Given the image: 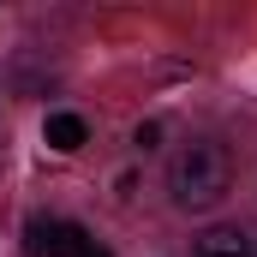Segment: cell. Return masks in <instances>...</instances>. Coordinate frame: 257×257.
I'll return each instance as SVG.
<instances>
[{
	"label": "cell",
	"instance_id": "obj_1",
	"mask_svg": "<svg viewBox=\"0 0 257 257\" xmlns=\"http://www.w3.org/2000/svg\"><path fill=\"white\" fill-rule=\"evenodd\" d=\"M168 192H174L180 209H215L233 192V156L221 144H209V138L180 144L174 162H168Z\"/></svg>",
	"mask_w": 257,
	"mask_h": 257
},
{
	"label": "cell",
	"instance_id": "obj_2",
	"mask_svg": "<svg viewBox=\"0 0 257 257\" xmlns=\"http://www.w3.org/2000/svg\"><path fill=\"white\" fill-rule=\"evenodd\" d=\"M30 251L36 257H84L90 251V233L78 221H36L30 227Z\"/></svg>",
	"mask_w": 257,
	"mask_h": 257
},
{
	"label": "cell",
	"instance_id": "obj_3",
	"mask_svg": "<svg viewBox=\"0 0 257 257\" xmlns=\"http://www.w3.org/2000/svg\"><path fill=\"white\" fill-rule=\"evenodd\" d=\"M192 257H251V233L245 227H209Z\"/></svg>",
	"mask_w": 257,
	"mask_h": 257
},
{
	"label": "cell",
	"instance_id": "obj_4",
	"mask_svg": "<svg viewBox=\"0 0 257 257\" xmlns=\"http://www.w3.org/2000/svg\"><path fill=\"white\" fill-rule=\"evenodd\" d=\"M42 138H48V150H60V156H72V150H84V144H90V126H84L78 114H48V126H42Z\"/></svg>",
	"mask_w": 257,
	"mask_h": 257
},
{
	"label": "cell",
	"instance_id": "obj_5",
	"mask_svg": "<svg viewBox=\"0 0 257 257\" xmlns=\"http://www.w3.org/2000/svg\"><path fill=\"white\" fill-rule=\"evenodd\" d=\"M84 257H108V251H102V245H96V239H90V251H84Z\"/></svg>",
	"mask_w": 257,
	"mask_h": 257
}]
</instances>
